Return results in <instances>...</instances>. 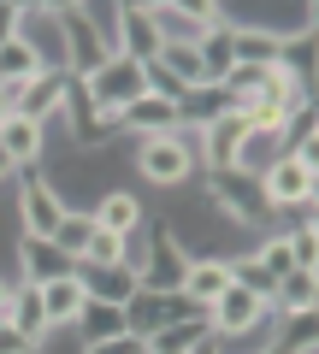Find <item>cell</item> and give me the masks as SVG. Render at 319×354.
<instances>
[{
	"label": "cell",
	"mask_w": 319,
	"mask_h": 354,
	"mask_svg": "<svg viewBox=\"0 0 319 354\" xmlns=\"http://www.w3.org/2000/svg\"><path fill=\"white\" fill-rule=\"evenodd\" d=\"M6 118H12V95H6V88H0V124H6Z\"/></svg>",
	"instance_id": "e575fe53"
},
{
	"label": "cell",
	"mask_w": 319,
	"mask_h": 354,
	"mask_svg": "<svg viewBox=\"0 0 319 354\" xmlns=\"http://www.w3.org/2000/svg\"><path fill=\"white\" fill-rule=\"evenodd\" d=\"M160 24H154V6L148 0H125L118 6V59H130V65H154L160 59Z\"/></svg>",
	"instance_id": "9c48e42d"
},
{
	"label": "cell",
	"mask_w": 319,
	"mask_h": 354,
	"mask_svg": "<svg viewBox=\"0 0 319 354\" xmlns=\"http://www.w3.org/2000/svg\"><path fill=\"white\" fill-rule=\"evenodd\" d=\"M154 24H160V41H201L213 24H225V6L219 0H201V6H190V0H154Z\"/></svg>",
	"instance_id": "ba28073f"
},
{
	"label": "cell",
	"mask_w": 319,
	"mask_h": 354,
	"mask_svg": "<svg viewBox=\"0 0 319 354\" xmlns=\"http://www.w3.org/2000/svg\"><path fill=\"white\" fill-rule=\"evenodd\" d=\"M207 207H213L225 225H243V230H266L272 225V207L260 201L255 171H213L207 177Z\"/></svg>",
	"instance_id": "5b68a950"
},
{
	"label": "cell",
	"mask_w": 319,
	"mask_h": 354,
	"mask_svg": "<svg viewBox=\"0 0 319 354\" xmlns=\"http://www.w3.org/2000/svg\"><path fill=\"white\" fill-rule=\"evenodd\" d=\"M248 254H255V266L266 272L272 283H278L284 272H295V254H290V230H266V236H260V242H255Z\"/></svg>",
	"instance_id": "4316f807"
},
{
	"label": "cell",
	"mask_w": 319,
	"mask_h": 354,
	"mask_svg": "<svg viewBox=\"0 0 319 354\" xmlns=\"http://www.w3.org/2000/svg\"><path fill=\"white\" fill-rule=\"evenodd\" d=\"M230 53H237V65L266 71V65H278V30H266V24H230Z\"/></svg>",
	"instance_id": "44dd1931"
},
{
	"label": "cell",
	"mask_w": 319,
	"mask_h": 354,
	"mask_svg": "<svg viewBox=\"0 0 319 354\" xmlns=\"http://www.w3.org/2000/svg\"><path fill=\"white\" fill-rule=\"evenodd\" d=\"M0 148H6V160H12V171H42V160H48V130L30 124L24 113H12L6 124H0Z\"/></svg>",
	"instance_id": "ac0fdd59"
},
{
	"label": "cell",
	"mask_w": 319,
	"mask_h": 354,
	"mask_svg": "<svg viewBox=\"0 0 319 354\" xmlns=\"http://www.w3.org/2000/svg\"><path fill=\"white\" fill-rule=\"evenodd\" d=\"M195 313H201V307L183 301L178 290H136L125 301V330L148 342V337H160L166 325H183V319H195Z\"/></svg>",
	"instance_id": "52a82bcc"
},
{
	"label": "cell",
	"mask_w": 319,
	"mask_h": 354,
	"mask_svg": "<svg viewBox=\"0 0 319 354\" xmlns=\"http://www.w3.org/2000/svg\"><path fill=\"white\" fill-rule=\"evenodd\" d=\"M83 101H89V113L101 118V124H113L118 130V113H125L136 95H148V71L142 65H130V59H107L95 77H83Z\"/></svg>",
	"instance_id": "277c9868"
},
{
	"label": "cell",
	"mask_w": 319,
	"mask_h": 354,
	"mask_svg": "<svg viewBox=\"0 0 319 354\" xmlns=\"http://www.w3.org/2000/svg\"><path fill=\"white\" fill-rule=\"evenodd\" d=\"M136 171L148 177L154 189H183V183L201 171V130L178 124L172 136H148V142H136Z\"/></svg>",
	"instance_id": "7a4b0ae2"
},
{
	"label": "cell",
	"mask_w": 319,
	"mask_h": 354,
	"mask_svg": "<svg viewBox=\"0 0 319 354\" xmlns=\"http://www.w3.org/2000/svg\"><path fill=\"white\" fill-rule=\"evenodd\" d=\"M12 283H18V278H6V272H0V319H6V301H12Z\"/></svg>",
	"instance_id": "836d02e7"
},
{
	"label": "cell",
	"mask_w": 319,
	"mask_h": 354,
	"mask_svg": "<svg viewBox=\"0 0 319 354\" xmlns=\"http://www.w3.org/2000/svg\"><path fill=\"white\" fill-rule=\"evenodd\" d=\"M18 183V171H12V160H6V148H0V189H12Z\"/></svg>",
	"instance_id": "d6a6232c"
},
{
	"label": "cell",
	"mask_w": 319,
	"mask_h": 354,
	"mask_svg": "<svg viewBox=\"0 0 319 354\" xmlns=\"http://www.w3.org/2000/svg\"><path fill=\"white\" fill-rule=\"evenodd\" d=\"M60 218H65L60 189H53L42 171H18V183H12V225H18V236H53Z\"/></svg>",
	"instance_id": "8992f818"
},
{
	"label": "cell",
	"mask_w": 319,
	"mask_h": 354,
	"mask_svg": "<svg viewBox=\"0 0 319 354\" xmlns=\"http://www.w3.org/2000/svg\"><path fill=\"white\" fill-rule=\"evenodd\" d=\"M83 283H77V272L71 278H53V283H42V313H48V337L53 330H71L77 325V313H83Z\"/></svg>",
	"instance_id": "d6986e66"
},
{
	"label": "cell",
	"mask_w": 319,
	"mask_h": 354,
	"mask_svg": "<svg viewBox=\"0 0 319 354\" xmlns=\"http://www.w3.org/2000/svg\"><path fill=\"white\" fill-rule=\"evenodd\" d=\"M12 260H18V283H30V290H42V283L71 278V272H77V266L65 260L48 236H18V242H12Z\"/></svg>",
	"instance_id": "7c38bea8"
},
{
	"label": "cell",
	"mask_w": 319,
	"mask_h": 354,
	"mask_svg": "<svg viewBox=\"0 0 319 354\" xmlns=\"http://www.w3.org/2000/svg\"><path fill=\"white\" fill-rule=\"evenodd\" d=\"M83 354H148V342H142V337H130V330H125V337H113V342H89Z\"/></svg>",
	"instance_id": "f546056e"
},
{
	"label": "cell",
	"mask_w": 319,
	"mask_h": 354,
	"mask_svg": "<svg viewBox=\"0 0 319 354\" xmlns=\"http://www.w3.org/2000/svg\"><path fill=\"white\" fill-rule=\"evenodd\" d=\"M266 319H272V301L266 295H248L243 283H230V290L207 307V330H213V337H237V330H255V325H266Z\"/></svg>",
	"instance_id": "30bf717a"
},
{
	"label": "cell",
	"mask_w": 319,
	"mask_h": 354,
	"mask_svg": "<svg viewBox=\"0 0 319 354\" xmlns=\"http://www.w3.org/2000/svg\"><path fill=\"white\" fill-rule=\"evenodd\" d=\"M313 301H319V283H313V272H284V278L272 283V319L313 313Z\"/></svg>",
	"instance_id": "7402d4cb"
},
{
	"label": "cell",
	"mask_w": 319,
	"mask_h": 354,
	"mask_svg": "<svg viewBox=\"0 0 319 354\" xmlns=\"http://www.w3.org/2000/svg\"><path fill=\"white\" fill-rule=\"evenodd\" d=\"M77 283H83V295L89 301H107V307H125L130 295L142 290V278H136V266H77Z\"/></svg>",
	"instance_id": "2e32d148"
},
{
	"label": "cell",
	"mask_w": 319,
	"mask_h": 354,
	"mask_svg": "<svg viewBox=\"0 0 319 354\" xmlns=\"http://www.w3.org/2000/svg\"><path fill=\"white\" fill-rule=\"evenodd\" d=\"M118 130H125V136H136V142L172 136V130H178V101H166V95H136V101L118 113Z\"/></svg>",
	"instance_id": "5bb4252c"
},
{
	"label": "cell",
	"mask_w": 319,
	"mask_h": 354,
	"mask_svg": "<svg viewBox=\"0 0 319 354\" xmlns=\"http://www.w3.org/2000/svg\"><path fill=\"white\" fill-rule=\"evenodd\" d=\"M230 113H237V95L225 83H195V88L178 95V124H190V130H207V124H219Z\"/></svg>",
	"instance_id": "9a60e30c"
},
{
	"label": "cell",
	"mask_w": 319,
	"mask_h": 354,
	"mask_svg": "<svg viewBox=\"0 0 319 354\" xmlns=\"http://www.w3.org/2000/svg\"><path fill=\"white\" fill-rule=\"evenodd\" d=\"M219 354H278V319H266V325L255 330H237V337H213Z\"/></svg>",
	"instance_id": "f1b7e54d"
},
{
	"label": "cell",
	"mask_w": 319,
	"mask_h": 354,
	"mask_svg": "<svg viewBox=\"0 0 319 354\" xmlns=\"http://www.w3.org/2000/svg\"><path fill=\"white\" fill-rule=\"evenodd\" d=\"M18 36L36 48L42 71H65V36H60V12H53V6H24ZM65 77H71V71H65Z\"/></svg>",
	"instance_id": "4fadbf2b"
},
{
	"label": "cell",
	"mask_w": 319,
	"mask_h": 354,
	"mask_svg": "<svg viewBox=\"0 0 319 354\" xmlns=\"http://www.w3.org/2000/svg\"><path fill=\"white\" fill-rule=\"evenodd\" d=\"M77 342L89 348V342H113L125 337V307H107V301H83V313H77Z\"/></svg>",
	"instance_id": "cb8c5ba5"
},
{
	"label": "cell",
	"mask_w": 319,
	"mask_h": 354,
	"mask_svg": "<svg viewBox=\"0 0 319 354\" xmlns=\"http://www.w3.org/2000/svg\"><path fill=\"white\" fill-rule=\"evenodd\" d=\"M89 236H95V218L83 213V207H65V218H60V230H53L48 242H53V248H60L65 260L77 266V260H83V248H89Z\"/></svg>",
	"instance_id": "d4e9b609"
},
{
	"label": "cell",
	"mask_w": 319,
	"mask_h": 354,
	"mask_svg": "<svg viewBox=\"0 0 319 354\" xmlns=\"http://www.w3.org/2000/svg\"><path fill=\"white\" fill-rule=\"evenodd\" d=\"M60 12V36H65V71L71 83L95 77L107 59H118V6H53Z\"/></svg>",
	"instance_id": "6da1fadb"
},
{
	"label": "cell",
	"mask_w": 319,
	"mask_h": 354,
	"mask_svg": "<svg viewBox=\"0 0 319 354\" xmlns=\"http://www.w3.org/2000/svg\"><path fill=\"white\" fill-rule=\"evenodd\" d=\"M195 59H201V83H225L230 77V65H237V53H230V18L195 41Z\"/></svg>",
	"instance_id": "603a6c76"
},
{
	"label": "cell",
	"mask_w": 319,
	"mask_h": 354,
	"mask_svg": "<svg viewBox=\"0 0 319 354\" xmlns=\"http://www.w3.org/2000/svg\"><path fill=\"white\" fill-rule=\"evenodd\" d=\"M24 24V0H0V41H12Z\"/></svg>",
	"instance_id": "4dcf8cb0"
},
{
	"label": "cell",
	"mask_w": 319,
	"mask_h": 354,
	"mask_svg": "<svg viewBox=\"0 0 319 354\" xmlns=\"http://www.w3.org/2000/svg\"><path fill=\"white\" fill-rule=\"evenodd\" d=\"M225 290H230V260H225V254H190V260H183V278H178L183 301H195L207 313Z\"/></svg>",
	"instance_id": "8fae6325"
},
{
	"label": "cell",
	"mask_w": 319,
	"mask_h": 354,
	"mask_svg": "<svg viewBox=\"0 0 319 354\" xmlns=\"http://www.w3.org/2000/svg\"><path fill=\"white\" fill-rule=\"evenodd\" d=\"M260 183V201L272 207V218H290V213H307L319 201V160H295V153H278L255 171Z\"/></svg>",
	"instance_id": "3957f363"
},
{
	"label": "cell",
	"mask_w": 319,
	"mask_h": 354,
	"mask_svg": "<svg viewBox=\"0 0 319 354\" xmlns=\"http://www.w3.org/2000/svg\"><path fill=\"white\" fill-rule=\"evenodd\" d=\"M154 65H160V71H166L178 88H195V83H201V59H195V48H190V41H166Z\"/></svg>",
	"instance_id": "83f0119b"
},
{
	"label": "cell",
	"mask_w": 319,
	"mask_h": 354,
	"mask_svg": "<svg viewBox=\"0 0 319 354\" xmlns=\"http://www.w3.org/2000/svg\"><path fill=\"white\" fill-rule=\"evenodd\" d=\"M89 218H95V230H107V236H136V230L148 225V213H142V201L130 189H101L89 201Z\"/></svg>",
	"instance_id": "e0dca14e"
},
{
	"label": "cell",
	"mask_w": 319,
	"mask_h": 354,
	"mask_svg": "<svg viewBox=\"0 0 319 354\" xmlns=\"http://www.w3.org/2000/svg\"><path fill=\"white\" fill-rule=\"evenodd\" d=\"M6 325L18 330L24 342H48V313H42V290H30V283H12V301H6Z\"/></svg>",
	"instance_id": "ffe728a7"
},
{
	"label": "cell",
	"mask_w": 319,
	"mask_h": 354,
	"mask_svg": "<svg viewBox=\"0 0 319 354\" xmlns=\"http://www.w3.org/2000/svg\"><path fill=\"white\" fill-rule=\"evenodd\" d=\"M213 330H207V313H195V319H183V325H166L160 337H148V354H190L195 342H207Z\"/></svg>",
	"instance_id": "484cf974"
},
{
	"label": "cell",
	"mask_w": 319,
	"mask_h": 354,
	"mask_svg": "<svg viewBox=\"0 0 319 354\" xmlns=\"http://www.w3.org/2000/svg\"><path fill=\"white\" fill-rule=\"evenodd\" d=\"M190 354H219V348H213V337H207V342H195V348H190Z\"/></svg>",
	"instance_id": "d590c367"
},
{
	"label": "cell",
	"mask_w": 319,
	"mask_h": 354,
	"mask_svg": "<svg viewBox=\"0 0 319 354\" xmlns=\"http://www.w3.org/2000/svg\"><path fill=\"white\" fill-rule=\"evenodd\" d=\"M0 354H42V348H36V342H24L6 319H0Z\"/></svg>",
	"instance_id": "1f68e13d"
}]
</instances>
